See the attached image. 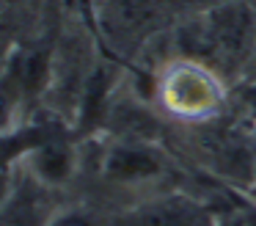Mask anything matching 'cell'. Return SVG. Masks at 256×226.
<instances>
[{"mask_svg": "<svg viewBox=\"0 0 256 226\" xmlns=\"http://www.w3.org/2000/svg\"><path fill=\"white\" fill-rule=\"evenodd\" d=\"M179 55L204 61L220 75L250 66L256 50V11L245 0H223L196 11L176 33Z\"/></svg>", "mask_w": 256, "mask_h": 226, "instance_id": "cell-1", "label": "cell"}, {"mask_svg": "<svg viewBox=\"0 0 256 226\" xmlns=\"http://www.w3.org/2000/svg\"><path fill=\"white\" fill-rule=\"evenodd\" d=\"M250 64H256V50H254V58H250Z\"/></svg>", "mask_w": 256, "mask_h": 226, "instance_id": "cell-11", "label": "cell"}, {"mask_svg": "<svg viewBox=\"0 0 256 226\" xmlns=\"http://www.w3.org/2000/svg\"><path fill=\"white\" fill-rule=\"evenodd\" d=\"M44 226H94V220L80 207H61L47 218Z\"/></svg>", "mask_w": 256, "mask_h": 226, "instance_id": "cell-9", "label": "cell"}, {"mask_svg": "<svg viewBox=\"0 0 256 226\" xmlns=\"http://www.w3.org/2000/svg\"><path fill=\"white\" fill-rule=\"evenodd\" d=\"M154 99L162 113L179 121H210L226 105L228 86L226 77L210 64L174 55L157 72Z\"/></svg>", "mask_w": 256, "mask_h": 226, "instance_id": "cell-2", "label": "cell"}, {"mask_svg": "<svg viewBox=\"0 0 256 226\" xmlns=\"http://www.w3.org/2000/svg\"><path fill=\"white\" fill-rule=\"evenodd\" d=\"M56 132L42 124H28V127H6L0 130V171H8L22 163V157L42 141L52 138Z\"/></svg>", "mask_w": 256, "mask_h": 226, "instance_id": "cell-8", "label": "cell"}, {"mask_svg": "<svg viewBox=\"0 0 256 226\" xmlns=\"http://www.w3.org/2000/svg\"><path fill=\"white\" fill-rule=\"evenodd\" d=\"M166 174V160L160 149L149 141H124L118 138L102 157V176L116 185H149Z\"/></svg>", "mask_w": 256, "mask_h": 226, "instance_id": "cell-4", "label": "cell"}, {"mask_svg": "<svg viewBox=\"0 0 256 226\" xmlns=\"http://www.w3.org/2000/svg\"><path fill=\"white\" fill-rule=\"evenodd\" d=\"M201 207L188 196H162L124 215L122 226H198Z\"/></svg>", "mask_w": 256, "mask_h": 226, "instance_id": "cell-7", "label": "cell"}, {"mask_svg": "<svg viewBox=\"0 0 256 226\" xmlns=\"http://www.w3.org/2000/svg\"><path fill=\"white\" fill-rule=\"evenodd\" d=\"M254 176H256V160H254Z\"/></svg>", "mask_w": 256, "mask_h": 226, "instance_id": "cell-12", "label": "cell"}, {"mask_svg": "<svg viewBox=\"0 0 256 226\" xmlns=\"http://www.w3.org/2000/svg\"><path fill=\"white\" fill-rule=\"evenodd\" d=\"M88 6L100 36L122 55L149 44L160 25V9L154 0H91Z\"/></svg>", "mask_w": 256, "mask_h": 226, "instance_id": "cell-3", "label": "cell"}, {"mask_svg": "<svg viewBox=\"0 0 256 226\" xmlns=\"http://www.w3.org/2000/svg\"><path fill=\"white\" fill-rule=\"evenodd\" d=\"M22 165L36 182H42L44 187H61L69 182L74 168V149L69 146L64 138L52 135L47 141H42L39 146H34L22 157Z\"/></svg>", "mask_w": 256, "mask_h": 226, "instance_id": "cell-6", "label": "cell"}, {"mask_svg": "<svg viewBox=\"0 0 256 226\" xmlns=\"http://www.w3.org/2000/svg\"><path fill=\"white\" fill-rule=\"evenodd\" d=\"M50 187L36 182L22 165H17V179L8 198L0 207V226H44L56 209L47 198Z\"/></svg>", "mask_w": 256, "mask_h": 226, "instance_id": "cell-5", "label": "cell"}, {"mask_svg": "<svg viewBox=\"0 0 256 226\" xmlns=\"http://www.w3.org/2000/svg\"><path fill=\"white\" fill-rule=\"evenodd\" d=\"M237 102H240V110L245 113V119H248V121H256V80L240 88Z\"/></svg>", "mask_w": 256, "mask_h": 226, "instance_id": "cell-10", "label": "cell"}]
</instances>
